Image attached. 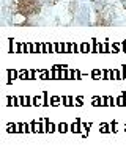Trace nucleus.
Masks as SVG:
<instances>
[{
  "instance_id": "obj_1",
  "label": "nucleus",
  "mask_w": 126,
  "mask_h": 160,
  "mask_svg": "<svg viewBox=\"0 0 126 160\" xmlns=\"http://www.w3.org/2000/svg\"><path fill=\"white\" fill-rule=\"evenodd\" d=\"M66 129H68V126H66V124H65V122H62V124H60V126H58V130H60V132H65V130H66Z\"/></svg>"
}]
</instances>
